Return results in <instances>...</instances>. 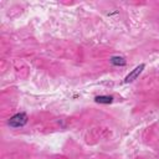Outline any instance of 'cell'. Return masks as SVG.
Returning a JSON list of instances; mask_svg holds the SVG:
<instances>
[{
  "label": "cell",
  "instance_id": "1",
  "mask_svg": "<svg viewBox=\"0 0 159 159\" xmlns=\"http://www.w3.org/2000/svg\"><path fill=\"white\" fill-rule=\"evenodd\" d=\"M27 119H29L27 114L24 113V112H20V113H16L12 117H10L9 120H7V124H9V127L15 128V129L16 128H21L27 123Z\"/></svg>",
  "mask_w": 159,
  "mask_h": 159
},
{
  "label": "cell",
  "instance_id": "2",
  "mask_svg": "<svg viewBox=\"0 0 159 159\" xmlns=\"http://www.w3.org/2000/svg\"><path fill=\"white\" fill-rule=\"evenodd\" d=\"M143 68H144V63L137 66L130 73H128V75L125 76V78H124V83H129V82H133L134 80H137V77L140 75V72L143 71Z\"/></svg>",
  "mask_w": 159,
  "mask_h": 159
},
{
  "label": "cell",
  "instance_id": "3",
  "mask_svg": "<svg viewBox=\"0 0 159 159\" xmlns=\"http://www.w3.org/2000/svg\"><path fill=\"white\" fill-rule=\"evenodd\" d=\"M109 62L113 65V66H116V67H123V66H125V63H127V61H125V58L124 57H122V56H112L111 58H109Z\"/></svg>",
  "mask_w": 159,
  "mask_h": 159
},
{
  "label": "cell",
  "instance_id": "4",
  "mask_svg": "<svg viewBox=\"0 0 159 159\" xmlns=\"http://www.w3.org/2000/svg\"><path fill=\"white\" fill-rule=\"evenodd\" d=\"M94 101L99 104H109L113 102V97L112 96H107V94H102V96H96Z\"/></svg>",
  "mask_w": 159,
  "mask_h": 159
}]
</instances>
